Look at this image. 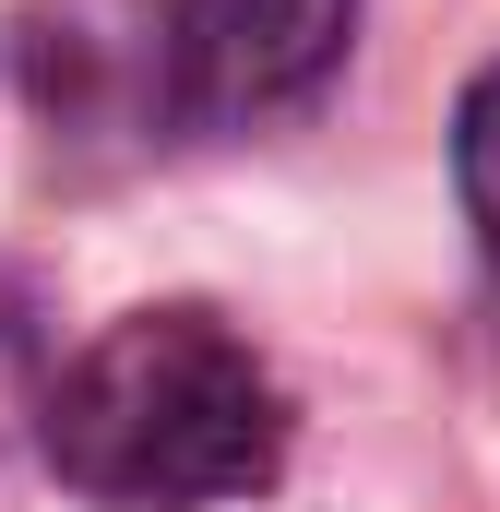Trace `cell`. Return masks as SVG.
I'll use <instances>...</instances> for the list:
<instances>
[{"instance_id":"7a4b0ae2","label":"cell","mask_w":500,"mask_h":512,"mask_svg":"<svg viewBox=\"0 0 500 512\" xmlns=\"http://www.w3.org/2000/svg\"><path fill=\"white\" fill-rule=\"evenodd\" d=\"M358 36V0H167L155 12V72L167 108L203 131L298 108Z\"/></svg>"},{"instance_id":"3957f363","label":"cell","mask_w":500,"mask_h":512,"mask_svg":"<svg viewBox=\"0 0 500 512\" xmlns=\"http://www.w3.org/2000/svg\"><path fill=\"white\" fill-rule=\"evenodd\" d=\"M453 179H465L477 251L500 262V72H477V96H465V120H453Z\"/></svg>"},{"instance_id":"6da1fadb","label":"cell","mask_w":500,"mask_h":512,"mask_svg":"<svg viewBox=\"0 0 500 512\" xmlns=\"http://www.w3.org/2000/svg\"><path fill=\"white\" fill-rule=\"evenodd\" d=\"M36 441L96 512H203L250 501L286 465V393L227 322L131 310L48 382Z\"/></svg>"},{"instance_id":"277c9868","label":"cell","mask_w":500,"mask_h":512,"mask_svg":"<svg viewBox=\"0 0 500 512\" xmlns=\"http://www.w3.org/2000/svg\"><path fill=\"white\" fill-rule=\"evenodd\" d=\"M48 405V358H36V298L0 286V417H36Z\"/></svg>"}]
</instances>
